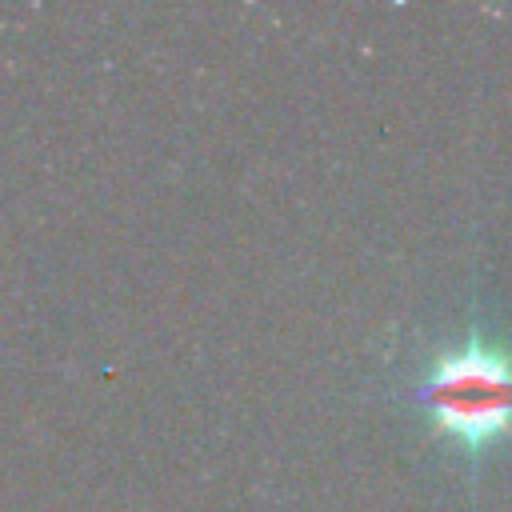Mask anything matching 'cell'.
<instances>
[{"instance_id":"cell-1","label":"cell","mask_w":512,"mask_h":512,"mask_svg":"<svg viewBox=\"0 0 512 512\" xmlns=\"http://www.w3.org/2000/svg\"><path fill=\"white\" fill-rule=\"evenodd\" d=\"M404 396L448 448L476 460L512 440V348L472 328L432 348Z\"/></svg>"}]
</instances>
